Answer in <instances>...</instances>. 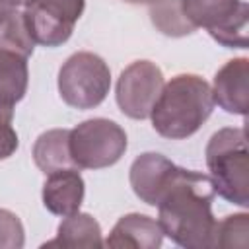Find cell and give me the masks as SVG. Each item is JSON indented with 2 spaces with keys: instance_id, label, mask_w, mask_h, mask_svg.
I'll use <instances>...</instances> for the list:
<instances>
[{
  "instance_id": "obj_9",
  "label": "cell",
  "mask_w": 249,
  "mask_h": 249,
  "mask_svg": "<svg viewBox=\"0 0 249 249\" xmlns=\"http://www.w3.org/2000/svg\"><path fill=\"white\" fill-rule=\"evenodd\" d=\"M177 167L179 165H175L171 160H167L161 154H156V152L140 154L132 161L130 173H128L134 195L148 206H156L163 191L171 183Z\"/></svg>"
},
{
  "instance_id": "obj_4",
  "label": "cell",
  "mask_w": 249,
  "mask_h": 249,
  "mask_svg": "<svg viewBox=\"0 0 249 249\" xmlns=\"http://www.w3.org/2000/svg\"><path fill=\"white\" fill-rule=\"evenodd\" d=\"M111 88L107 62L89 51L74 53L58 70V93L74 109H93L101 105Z\"/></svg>"
},
{
  "instance_id": "obj_10",
  "label": "cell",
  "mask_w": 249,
  "mask_h": 249,
  "mask_svg": "<svg viewBox=\"0 0 249 249\" xmlns=\"http://www.w3.org/2000/svg\"><path fill=\"white\" fill-rule=\"evenodd\" d=\"M212 99L226 113L247 115L249 109V60L245 56L228 60L214 76Z\"/></svg>"
},
{
  "instance_id": "obj_19",
  "label": "cell",
  "mask_w": 249,
  "mask_h": 249,
  "mask_svg": "<svg viewBox=\"0 0 249 249\" xmlns=\"http://www.w3.org/2000/svg\"><path fill=\"white\" fill-rule=\"evenodd\" d=\"M25 243V231L21 220L6 210L0 208V249H21Z\"/></svg>"
},
{
  "instance_id": "obj_21",
  "label": "cell",
  "mask_w": 249,
  "mask_h": 249,
  "mask_svg": "<svg viewBox=\"0 0 249 249\" xmlns=\"http://www.w3.org/2000/svg\"><path fill=\"white\" fill-rule=\"evenodd\" d=\"M29 0H0V10H23Z\"/></svg>"
},
{
  "instance_id": "obj_6",
  "label": "cell",
  "mask_w": 249,
  "mask_h": 249,
  "mask_svg": "<svg viewBox=\"0 0 249 249\" xmlns=\"http://www.w3.org/2000/svg\"><path fill=\"white\" fill-rule=\"evenodd\" d=\"M187 19L204 27L214 41L228 49H247L249 6L243 0H181Z\"/></svg>"
},
{
  "instance_id": "obj_17",
  "label": "cell",
  "mask_w": 249,
  "mask_h": 249,
  "mask_svg": "<svg viewBox=\"0 0 249 249\" xmlns=\"http://www.w3.org/2000/svg\"><path fill=\"white\" fill-rule=\"evenodd\" d=\"M150 19L154 27L167 37H185L196 31L187 19L181 0H156L150 4Z\"/></svg>"
},
{
  "instance_id": "obj_5",
  "label": "cell",
  "mask_w": 249,
  "mask_h": 249,
  "mask_svg": "<svg viewBox=\"0 0 249 249\" xmlns=\"http://www.w3.org/2000/svg\"><path fill=\"white\" fill-rule=\"evenodd\" d=\"M70 156L78 169H103L115 165L126 152V132L109 119L95 117L70 130Z\"/></svg>"
},
{
  "instance_id": "obj_16",
  "label": "cell",
  "mask_w": 249,
  "mask_h": 249,
  "mask_svg": "<svg viewBox=\"0 0 249 249\" xmlns=\"http://www.w3.org/2000/svg\"><path fill=\"white\" fill-rule=\"evenodd\" d=\"M0 49L31 56L35 41L29 33L23 10H0Z\"/></svg>"
},
{
  "instance_id": "obj_12",
  "label": "cell",
  "mask_w": 249,
  "mask_h": 249,
  "mask_svg": "<svg viewBox=\"0 0 249 249\" xmlns=\"http://www.w3.org/2000/svg\"><path fill=\"white\" fill-rule=\"evenodd\" d=\"M163 243V230L158 220L146 214H124L113 226L109 237L103 241L107 247H132V249H158Z\"/></svg>"
},
{
  "instance_id": "obj_1",
  "label": "cell",
  "mask_w": 249,
  "mask_h": 249,
  "mask_svg": "<svg viewBox=\"0 0 249 249\" xmlns=\"http://www.w3.org/2000/svg\"><path fill=\"white\" fill-rule=\"evenodd\" d=\"M214 196L216 193L208 175L177 167L156 204L163 235L185 249H210L216 228L212 214Z\"/></svg>"
},
{
  "instance_id": "obj_22",
  "label": "cell",
  "mask_w": 249,
  "mask_h": 249,
  "mask_svg": "<svg viewBox=\"0 0 249 249\" xmlns=\"http://www.w3.org/2000/svg\"><path fill=\"white\" fill-rule=\"evenodd\" d=\"M124 2H128V4H152L156 0H124Z\"/></svg>"
},
{
  "instance_id": "obj_3",
  "label": "cell",
  "mask_w": 249,
  "mask_h": 249,
  "mask_svg": "<svg viewBox=\"0 0 249 249\" xmlns=\"http://www.w3.org/2000/svg\"><path fill=\"white\" fill-rule=\"evenodd\" d=\"M206 165L214 193L224 200L247 208L249 204V152L241 126L214 132L206 144Z\"/></svg>"
},
{
  "instance_id": "obj_2",
  "label": "cell",
  "mask_w": 249,
  "mask_h": 249,
  "mask_svg": "<svg viewBox=\"0 0 249 249\" xmlns=\"http://www.w3.org/2000/svg\"><path fill=\"white\" fill-rule=\"evenodd\" d=\"M210 84L196 74H177L163 84L150 119L154 130L169 140L193 136L212 115Z\"/></svg>"
},
{
  "instance_id": "obj_18",
  "label": "cell",
  "mask_w": 249,
  "mask_h": 249,
  "mask_svg": "<svg viewBox=\"0 0 249 249\" xmlns=\"http://www.w3.org/2000/svg\"><path fill=\"white\" fill-rule=\"evenodd\" d=\"M249 216L245 212L230 214L224 220H216L212 247H247Z\"/></svg>"
},
{
  "instance_id": "obj_13",
  "label": "cell",
  "mask_w": 249,
  "mask_h": 249,
  "mask_svg": "<svg viewBox=\"0 0 249 249\" xmlns=\"http://www.w3.org/2000/svg\"><path fill=\"white\" fill-rule=\"evenodd\" d=\"M70 130L53 128L43 132L33 144V161L45 173H54L62 169H78L70 156Z\"/></svg>"
},
{
  "instance_id": "obj_15",
  "label": "cell",
  "mask_w": 249,
  "mask_h": 249,
  "mask_svg": "<svg viewBox=\"0 0 249 249\" xmlns=\"http://www.w3.org/2000/svg\"><path fill=\"white\" fill-rule=\"evenodd\" d=\"M27 56L0 49V107L14 109L27 91Z\"/></svg>"
},
{
  "instance_id": "obj_11",
  "label": "cell",
  "mask_w": 249,
  "mask_h": 249,
  "mask_svg": "<svg viewBox=\"0 0 249 249\" xmlns=\"http://www.w3.org/2000/svg\"><path fill=\"white\" fill-rule=\"evenodd\" d=\"M86 195V183L80 169H62L47 175L43 185V204L54 216H70L80 210Z\"/></svg>"
},
{
  "instance_id": "obj_8",
  "label": "cell",
  "mask_w": 249,
  "mask_h": 249,
  "mask_svg": "<svg viewBox=\"0 0 249 249\" xmlns=\"http://www.w3.org/2000/svg\"><path fill=\"white\" fill-rule=\"evenodd\" d=\"M163 84V74L154 62L136 60L128 64L117 80L115 97L119 109L134 121L148 119Z\"/></svg>"
},
{
  "instance_id": "obj_20",
  "label": "cell",
  "mask_w": 249,
  "mask_h": 249,
  "mask_svg": "<svg viewBox=\"0 0 249 249\" xmlns=\"http://www.w3.org/2000/svg\"><path fill=\"white\" fill-rule=\"evenodd\" d=\"M12 121H14V109L0 107V160L10 158L19 146L18 132L12 126Z\"/></svg>"
},
{
  "instance_id": "obj_14",
  "label": "cell",
  "mask_w": 249,
  "mask_h": 249,
  "mask_svg": "<svg viewBox=\"0 0 249 249\" xmlns=\"http://www.w3.org/2000/svg\"><path fill=\"white\" fill-rule=\"evenodd\" d=\"M101 247V226L99 222L86 212H74L70 216H64V220L58 224L56 237L53 241H47L45 247Z\"/></svg>"
},
{
  "instance_id": "obj_7",
  "label": "cell",
  "mask_w": 249,
  "mask_h": 249,
  "mask_svg": "<svg viewBox=\"0 0 249 249\" xmlns=\"http://www.w3.org/2000/svg\"><path fill=\"white\" fill-rule=\"evenodd\" d=\"M86 0H29L23 8L29 33L43 47H60L84 14Z\"/></svg>"
}]
</instances>
